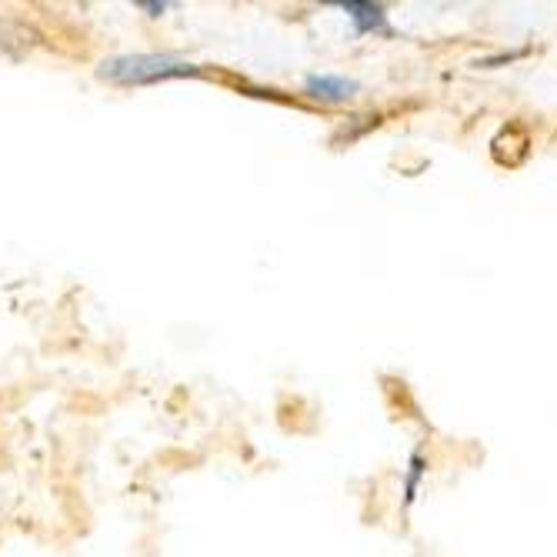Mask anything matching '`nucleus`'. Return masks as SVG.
<instances>
[{
  "mask_svg": "<svg viewBox=\"0 0 557 557\" xmlns=\"http://www.w3.org/2000/svg\"><path fill=\"white\" fill-rule=\"evenodd\" d=\"M201 74V67L187 61L181 54H117L107 57L97 67V77L121 87H144V84H161L174 81V77H194Z\"/></svg>",
  "mask_w": 557,
  "mask_h": 557,
  "instance_id": "1",
  "label": "nucleus"
},
{
  "mask_svg": "<svg viewBox=\"0 0 557 557\" xmlns=\"http://www.w3.org/2000/svg\"><path fill=\"white\" fill-rule=\"evenodd\" d=\"M301 91H304V97L321 101V104H347L361 94V84H357L354 77H344V74H307Z\"/></svg>",
  "mask_w": 557,
  "mask_h": 557,
  "instance_id": "2",
  "label": "nucleus"
},
{
  "mask_svg": "<svg viewBox=\"0 0 557 557\" xmlns=\"http://www.w3.org/2000/svg\"><path fill=\"white\" fill-rule=\"evenodd\" d=\"M341 14L351 21L357 37H391V17L384 4H367V0H351L341 4Z\"/></svg>",
  "mask_w": 557,
  "mask_h": 557,
  "instance_id": "3",
  "label": "nucleus"
},
{
  "mask_svg": "<svg viewBox=\"0 0 557 557\" xmlns=\"http://www.w3.org/2000/svg\"><path fill=\"white\" fill-rule=\"evenodd\" d=\"M427 471H431V461H427V454L417 447V451H411V457H407V464H404V487H401V491H404V507H414Z\"/></svg>",
  "mask_w": 557,
  "mask_h": 557,
  "instance_id": "4",
  "label": "nucleus"
},
{
  "mask_svg": "<svg viewBox=\"0 0 557 557\" xmlns=\"http://www.w3.org/2000/svg\"><path fill=\"white\" fill-rule=\"evenodd\" d=\"M137 7L147 11L151 17H161L164 11H171V4H164V0H161V4H157V0H137Z\"/></svg>",
  "mask_w": 557,
  "mask_h": 557,
  "instance_id": "5",
  "label": "nucleus"
}]
</instances>
